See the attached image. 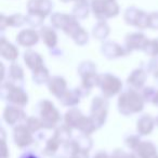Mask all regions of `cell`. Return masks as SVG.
<instances>
[{
    "label": "cell",
    "instance_id": "6da1fadb",
    "mask_svg": "<svg viewBox=\"0 0 158 158\" xmlns=\"http://www.w3.org/2000/svg\"><path fill=\"white\" fill-rule=\"evenodd\" d=\"M118 110L123 116H130L132 114H138L144 108L145 100L142 94L136 90H131L123 92L118 99Z\"/></svg>",
    "mask_w": 158,
    "mask_h": 158
},
{
    "label": "cell",
    "instance_id": "7a4b0ae2",
    "mask_svg": "<svg viewBox=\"0 0 158 158\" xmlns=\"http://www.w3.org/2000/svg\"><path fill=\"white\" fill-rule=\"evenodd\" d=\"M40 119L44 129H52L61 120V114L55 105L49 100H44L39 105Z\"/></svg>",
    "mask_w": 158,
    "mask_h": 158
},
{
    "label": "cell",
    "instance_id": "3957f363",
    "mask_svg": "<svg viewBox=\"0 0 158 158\" xmlns=\"http://www.w3.org/2000/svg\"><path fill=\"white\" fill-rule=\"evenodd\" d=\"M1 98L10 102L12 105L23 107L28 103V95L20 87H16L9 82H5L1 86Z\"/></svg>",
    "mask_w": 158,
    "mask_h": 158
},
{
    "label": "cell",
    "instance_id": "277c9868",
    "mask_svg": "<svg viewBox=\"0 0 158 158\" xmlns=\"http://www.w3.org/2000/svg\"><path fill=\"white\" fill-rule=\"evenodd\" d=\"M108 101L105 97H95L91 103L90 117L92 118L97 129H100L105 123L108 114Z\"/></svg>",
    "mask_w": 158,
    "mask_h": 158
},
{
    "label": "cell",
    "instance_id": "5b68a950",
    "mask_svg": "<svg viewBox=\"0 0 158 158\" xmlns=\"http://www.w3.org/2000/svg\"><path fill=\"white\" fill-rule=\"evenodd\" d=\"M98 87L101 89L105 98H112L118 94L123 89L120 79L112 74H101L98 79Z\"/></svg>",
    "mask_w": 158,
    "mask_h": 158
},
{
    "label": "cell",
    "instance_id": "8992f818",
    "mask_svg": "<svg viewBox=\"0 0 158 158\" xmlns=\"http://www.w3.org/2000/svg\"><path fill=\"white\" fill-rule=\"evenodd\" d=\"M51 23L54 27L62 29L63 31H65L66 35L70 37H73L76 31L80 28V25L74 15H68L64 13H54L51 16Z\"/></svg>",
    "mask_w": 158,
    "mask_h": 158
},
{
    "label": "cell",
    "instance_id": "52a82bcc",
    "mask_svg": "<svg viewBox=\"0 0 158 158\" xmlns=\"http://www.w3.org/2000/svg\"><path fill=\"white\" fill-rule=\"evenodd\" d=\"M92 12L100 21L114 18L119 13V7L115 1L108 0H92L91 2Z\"/></svg>",
    "mask_w": 158,
    "mask_h": 158
},
{
    "label": "cell",
    "instance_id": "ba28073f",
    "mask_svg": "<svg viewBox=\"0 0 158 158\" xmlns=\"http://www.w3.org/2000/svg\"><path fill=\"white\" fill-rule=\"evenodd\" d=\"M13 141L18 147L24 148L33 144V132L25 125H18L13 130Z\"/></svg>",
    "mask_w": 158,
    "mask_h": 158
},
{
    "label": "cell",
    "instance_id": "9c48e42d",
    "mask_svg": "<svg viewBox=\"0 0 158 158\" xmlns=\"http://www.w3.org/2000/svg\"><path fill=\"white\" fill-rule=\"evenodd\" d=\"M26 119L24 110L16 105H8L3 110V120L10 126L21 125V121Z\"/></svg>",
    "mask_w": 158,
    "mask_h": 158
},
{
    "label": "cell",
    "instance_id": "30bf717a",
    "mask_svg": "<svg viewBox=\"0 0 158 158\" xmlns=\"http://www.w3.org/2000/svg\"><path fill=\"white\" fill-rule=\"evenodd\" d=\"M101 52L106 59L113 60V59H117V57L126 56L130 51L126 47L123 48V47L119 46L116 42L107 41L102 44Z\"/></svg>",
    "mask_w": 158,
    "mask_h": 158
},
{
    "label": "cell",
    "instance_id": "8fae6325",
    "mask_svg": "<svg viewBox=\"0 0 158 158\" xmlns=\"http://www.w3.org/2000/svg\"><path fill=\"white\" fill-rule=\"evenodd\" d=\"M52 7L53 3L50 0H29L27 5L28 13L36 14L42 18H46L50 13Z\"/></svg>",
    "mask_w": 158,
    "mask_h": 158
},
{
    "label": "cell",
    "instance_id": "7c38bea8",
    "mask_svg": "<svg viewBox=\"0 0 158 158\" xmlns=\"http://www.w3.org/2000/svg\"><path fill=\"white\" fill-rule=\"evenodd\" d=\"M149 40L142 33H131L126 36V48L131 52L134 50H144Z\"/></svg>",
    "mask_w": 158,
    "mask_h": 158
},
{
    "label": "cell",
    "instance_id": "4fadbf2b",
    "mask_svg": "<svg viewBox=\"0 0 158 158\" xmlns=\"http://www.w3.org/2000/svg\"><path fill=\"white\" fill-rule=\"evenodd\" d=\"M16 41L20 46L29 48V47L35 46L39 41V34L35 29H24V31H20L19 35L16 36Z\"/></svg>",
    "mask_w": 158,
    "mask_h": 158
},
{
    "label": "cell",
    "instance_id": "5bb4252c",
    "mask_svg": "<svg viewBox=\"0 0 158 158\" xmlns=\"http://www.w3.org/2000/svg\"><path fill=\"white\" fill-rule=\"evenodd\" d=\"M48 89L51 94L60 99L67 91V82L63 77L53 76L48 81Z\"/></svg>",
    "mask_w": 158,
    "mask_h": 158
},
{
    "label": "cell",
    "instance_id": "9a60e30c",
    "mask_svg": "<svg viewBox=\"0 0 158 158\" xmlns=\"http://www.w3.org/2000/svg\"><path fill=\"white\" fill-rule=\"evenodd\" d=\"M147 78V73L143 68H136L129 75L127 79V84L133 90H139L143 88Z\"/></svg>",
    "mask_w": 158,
    "mask_h": 158
},
{
    "label": "cell",
    "instance_id": "2e32d148",
    "mask_svg": "<svg viewBox=\"0 0 158 158\" xmlns=\"http://www.w3.org/2000/svg\"><path fill=\"white\" fill-rule=\"evenodd\" d=\"M156 125V119L149 114H145L136 121V131L140 135H148L153 132Z\"/></svg>",
    "mask_w": 158,
    "mask_h": 158
},
{
    "label": "cell",
    "instance_id": "e0dca14e",
    "mask_svg": "<svg viewBox=\"0 0 158 158\" xmlns=\"http://www.w3.org/2000/svg\"><path fill=\"white\" fill-rule=\"evenodd\" d=\"M82 97H84V94L81 93V89L77 88L72 89V90H67L59 100L62 105L74 107V106H76L80 102Z\"/></svg>",
    "mask_w": 158,
    "mask_h": 158
},
{
    "label": "cell",
    "instance_id": "ac0fdd59",
    "mask_svg": "<svg viewBox=\"0 0 158 158\" xmlns=\"http://www.w3.org/2000/svg\"><path fill=\"white\" fill-rule=\"evenodd\" d=\"M135 152L139 158H158L157 147L151 141H142Z\"/></svg>",
    "mask_w": 158,
    "mask_h": 158
},
{
    "label": "cell",
    "instance_id": "d6986e66",
    "mask_svg": "<svg viewBox=\"0 0 158 158\" xmlns=\"http://www.w3.org/2000/svg\"><path fill=\"white\" fill-rule=\"evenodd\" d=\"M0 53H1V56L7 61L14 62L19 57V50L16 49V47L10 44L9 41H7L5 38H1Z\"/></svg>",
    "mask_w": 158,
    "mask_h": 158
},
{
    "label": "cell",
    "instance_id": "ffe728a7",
    "mask_svg": "<svg viewBox=\"0 0 158 158\" xmlns=\"http://www.w3.org/2000/svg\"><path fill=\"white\" fill-rule=\"evenodd\" d=\"M84 116L85 115L81 113V110L76 107H73L66 112L65 116H64V121H65V125H67L72 129H78L79 123L84 118Z\"/></svg>",
    "mask_w": 158,
    "mask_h": 158
},
{
    "label": "cell",
    "instance_id": "44dd1931",
    "mask_svg": "<svg viewBox=\"0 0 158 158\" xmlns=\"http://www.w3.org/2000/svg\"><path fill=\"white\" fill-rule=\"evenodd\" d=\"M24 62L31 70H36L37 68L44 66V59L39 53L34 50H27L24 53Z\"/></svg>",
    "mask_w": 158,
    "mask_h": 158
},
{
    "label": "cell",
    "instance_id": "7402d4cb",
    "mask_svg": "<svg viewBox=\"0 0 158 158\" xmlns=\"http://www.w3.org/2000/svg\"><path fill=\"white\" fill-rule=\"evenodd\" d=\"M40 36H41L42 40H44V44L48 48L52 49L56 46L57 44V35L55 33V31L52 27L49 26H44L40 31Z\"/></svg>",
    "mask_w": 158,
    "mask_h": 158
},
{
    "label": "cell",
    "instance_id": "603a6c76",
    "mask_svg": "<svg viewBox=\"0 0 158 158\" xmlns=\"http://www.w3.org/2000/svg\"><path fill=\"white\" fill-rule=\"evenodd\" d=\"M54 136L60 141L62 145H66L67 143L70 142L72 138V128L68 127L67 125H62L59 128H56L54 132Z\"/></svg>",
    "mask_w": 158,
    "mask_h": 158
},
{
    "label": "cell",
    "instance_id": "cb8c5ba5",
    "mask_svg": "<svg viewBox=\"0 0 158 158\" xmlns=\"http://www.w3.org/2000/svg\"><path fill=\"white\" fill-rule=\"evenodd\" d=\"M50 74L47 67L41 66V67L37 68L36 70H33V80L35 84L37 85H44L48 84V81L50 80Z\"/></svg>",
    "mask_w": 158,
    "mask_h": 158
},
{
    "label": "cell",
    "instance_id": "d4e9b609",
    "mask_svg": "<svg viewBox=\"0 0 158 158\" xmlns=\"http://www.w3.org/2000/svg\"><path fill=\"white\" fill-rule=\"evenodd\" d=\"M110 26L107 25V23L104 21H100L94 27H93L92 35L94 38H97L98 40H104L108 35H110Z\"/></svg>",
    "mask_w": 158,
    "mask_h": 158
},
{
    "label": "cell",
    "instance_id": "484cf974",
    "mask_svg": "<svg viewBox=\"0 0 158 158\" xmlns=\"http://www.w3.org/2000/svg\"><path fill=\"white\" fill-rule=\"evenodd\" d=\"M78 130L81 133H85V134H89L90 135L91 133L97 130V127H95L94 123H93L92 118L90 116L87 117V116H84V118L81 119L80 123H79V127H78Z\"/></svg>",
    "mask_w": 158,
    "mask_h": 158
},
{
    "label": "cell",
    "instance_id": "4316f807",
    "mask_svg": "<svg viewBox=\"0 0 158 158\" xmlns=\"http://www.w3.org/2000/svg\"><path fill=\"white\" fill-rule=\"evenodd\" d=\"M60 145H62L61 143H60V141L57 140V139L55 138L54 135H53L52 138H50L48 141H47L46 146H44V155H47V156H53L57 152V149H59Z\"/></svg>",
    "mask_w": 158,
    "mask_h": 158
},
{
    "label": "cell",
    "instance_id": "83f0119b",
    "mask_svg": "<svg viewBox=\"0 0 158 158\" xmlns=\"http://www.w3.org/2000/svg\"><path fill=\"white\" fill-rule=\"evenodd\" d=\"M133 26L138 27V28H141V29L149 27V14H146L144 11L139 10L135 20H134Z\"/></svg>",
    "mask_w": 158,
    "mask_h": 158
},
{
    "label": "cell",
    "instance_id": "f1b7e54d",
    "mask_svg": "<svg viewBox=\"0 0 158 158\" xmlns=\"http://www.w3.org/2000/svg\"><path fill=\"white\" fill-rule=\"evenodd\" d=\"M74 142L76 143V145L79 148L86 149V151H89V149L92 147V140H91L89 134L81 133L80 135L75 139Z\"/></svg>",
    "mask_w": 158,
    "mask_h": 158
},
{
    "label": "cell",
    "instance_id": "f546056e",
    "mask_svg": "<svg viewBox=\"0 0 158 158\" xmlns=\"http://www.w3.org/2000/svg\"><path fill=\"white\" fill-rule=\"evenodd\" d=\"M9 76L12 80H23L24 78V69L18 63H12L9 67Z\"/></svg>",
    "mask_w": 158,
    "mask_h": 158
},
{
    "label": "cell",
    "instance_id": "4dcf8cb0",
    "mask_svg": "<svg viewBox=\"0 0 158 158\" xmlns=\"http://www.w3.org/2000/svg\"><path fill=\"white\" fill-rule=\"evenodd\" d=\"M74 16L76 19H85L88 16L89 10H88V3L78 2L74 8Z\"/></svg>",
    "mask_w": 158,
    "mask_h": 158
},
{
    "label": "cell",
    "instance_id": "1f68e13d",
    "mask_svg": "<svg viewBox=\"0 0 158 158\" xmlns=\"http://www.w3.org/2000/svg\"><path fill=\"white\" fill-rule=\"evenodd\" d=\"M72 38L74 39V41L76 42V44H78V46H85L89 40L88 33H87L82 27H80Z\"/></svg>",
    "mask_w": 158,
    "mask_h": 158
},
{
    "label": "cell",
    "instance_id": "d6a6232c",
    "mask_svg": "<svg viewBox=\"0 0 158 158\" xmlns=\"http://www.w3.org/2000/svg\"><path fill=\"white\" fill-rule=\"evenodd\" d=\"M7 21H8V26L20 27L25 22H27V18L22 15V14H13V15L7 18Z\"/></svg>",
    "mask_w": 158,
    "mask_h": 158
},
{
    "label": "cell",
    "instance_id": "836d02e7",
    "mask_svg": "<svg viewBox=\"0 0 158 158\" xmlns=\"http://www.w3.org/2000/svg\"><path fill=\"white\" fill-rule=\"evenodd\" d=\"M27 128L31 130V132H37L38 130H40L42 127L41 119L37 118V117H28L26 119V123H25Z\"/></svg>",
    "mask_w": 158,
    "mask_h": 158
},
{
    "label": "cell",
    "instance_id": "e575fe53",
    "mask_svg": "<svg viewBox=\"0 0 158 158\" xmlns=\"http://www.w3.org/2000/svg\"><path fill=\"white\" fill-rule=\"evenodd\" d=\"M143 51H144L147 55H149V56L157 57L158 56V38L154 40H149L147 46L145 47V49Z\"/></svg>",
    "mask_w": 158,
    "mask_h": 158
},
{
    "label": "cell",
    "instance_id": "d590c367",
    "mask_svg": "<svg viewBox=\"0 0 158 158\" xmlns=\"http://www.w3.org/2000/svg\"><path fill=\"white\" fill-rule=\"evenodd\" d=\"M141 142H142V141L140 140V138H139L138 135H129L125 141L126 145H127L130 149H133V151H135V149L138 148V146L140 145Z\"/></svg>",
    "mask_w": 158,
    "mask_h": 158
},
{
    "label": "cell",
    "instance_id": "8d00e7d4",
    "mask_svg": "<svg viewBox=\"0 0 158 158\" xmlns=\"http://www.w3.org/2000/svg\"><path fill=\"white\" fill-rule=\"evenodd\" d=\"M112 158H136V156L134 155L133 153H128V152H125L121 148H116L114 152H113Z\"/></svg>",
    "mask_w": 158,
    "mask_h": 158
},
{
    "label": "cell",
    "instance_id": "74e56055",
    "mask_svg": "<svg viewBox=\"0 0 158 158\" xmlns=\"http://www.w3.org/2000/svg\"><path fill=\"white\" fill-rule=\"evenodd\" d=\"M27 18V23H28L31 26H39V25L42 24V21L44 20V18L39 15H36V14H31L28 13V15L26 16Z\"/></svg>",
    "mask_w": 158,
    "mask_h": 158
},
{
    "label": "cell",
    "instance_id": "f35d334b",
    "mask_svg": "<svg viewBox=\"0 0 158 158\" xmlns=\"http://www.w3.org/2000/svg\"><path fill=\"white\" fill-rule=\"evenodd\" d=\"M148 73H151L155 78H158V59L154 57L148 63Z\"/></svg>",
    "mask_w": 158,
    "mask_h": 158
},
{
    "label": "cell",
    "instance_id": "ab89813d",
    "mask_svg": "<svg viewBox=\"0 0 158 158\" xmlns=\"http://www.w3.org/2000/svg\"><path fill=\"white\" fill-rule=\"evenodd\" d=\"M155 94H156L155 89L152 88V87H148V88L144 89V91H143V93H142V97H143V99L145 100V102L146 101L153 102V99H154V97H155Z\"/></svg>",
    "mask_w": 158,
    "mask_h": 158
},
{
    "label": "cell",
    "instance_id": "60d3db41",
    "mask_svg": "<svg viewBox=\"0 0 158 158\" xmlns=\"http://www.w3.org/2000/svg\"><path fill=\"white\" fill-rule=\"evenodd\" d=\"M149 27L154 29H158V12L149 14Z\"/></svg>",
    "mask_w": 158,
    "mask_h": 158
},
{
    "label": "cell",
    "instance_id": "b9f144b4",
    "mask_svg": "<svg viewBox=\"0 0 158 158\" xmlns=\"http://www.w3.org/2000/svg\"><path fill=\"white\" fill-rule=\"evenodd\" d=\"M2 154H1V158H8L9 157V152H8V147L6 144V141L2 140Z\"/></svg>",
    "mask_w": 158,
    "mask_h": 158
},
{
    "label": "cell",
    "instance_id": "7bdbcfd3",
    "mask_svg": "<svg viewBox=\"0 0 158 158\" xmlns=\"http://www.w3.org/2000/svg\"><path fill=\"white\" fill-rule=\"evenodd\" d=\"M93 158H112V157H110L106 152L101 151V152H98V153L93 156Z\"/></svg>",
    "mask_w": 158,
    "mask_h": 158
},
{
    "label": "cell",
    "instance_id": "ee69618b",
    "mask_svg": "<svg viewBox=\"0 0 158 158\" xmlns=\"http://www.w3.org/2000/svg\"><path fill=\"white\" fill-rule=\"evenodd\" d=\"M153 104H154V105H156V106H158V91H156V94H155V97H154V99H153Z\"/></svg>",
    "mask_w": 158,
    "mask_h": 158
},
{
    "label": "cell",
    "instance_id": "f6af8a7d",
    "mask_svg": "<svg viewBox=\"0 0 158 158\" xmlns=\"http://www.w3.org/2000/svg\"><path fill=\"white\" fill-rule=\"evenodd\" d=\"M21 158H38V157H36L35 155H33V154H31V153H27V154H24Z\"/></svg>",
    "mask_w": 158,
    "mask_h": 158
},
{
    "label": "cell",
    "instance_id": "bcb514c9",
    "mask_svg": "<svg viewBox=\"0 0 158 158\" xmlns=\"http://www.w3.org/2000/svg\"><path fill=\"white\" fill-rule=\"evenodd\" d=\"M77 2H82V3H89L90 0H76Z\"/></svg>",
    "mask_w": 158,
    "mask_h": 158
},
{
    "label": "cell",
    "instance_id": "7dc6e473",
    "mask_svg": "<svg viewBox=\"0 0 158 158\" xmlns=\"http://www.w3.org/2000/svg\"><path fill=\"white\" fill-rule=\"evenodd\" d=\"M1 68H2V72L5 70V67H3V64L1 63ZM3 75H5V73H2V77H1V79H3Z\"/></svg>",
    "mask_w": 158,
    "mask_h": 158
},
{
    "label": "cell",
    "instance_id": "c3c4849f",
    "mask_svg": "<svg viewBox=\"0 0 158 158\" xmlns=\"http://www.w3.org/2000/svg\"><path fill=\"white\" fill-rule=\"evenodd\" d=\"M62 1H64V2H68V1H72V0H62Z\"/></svg>",
    "mask_w": 158,
    "mask_h": 158
},
{
    "label": "cell",
    "instance_id": "681fc988",
    "mask_svg": "<svg viewBox=\"0 0 158 158\" xmlns=\"http://www.w3.org/2000/svg\"><path fill=\"white\" fill-rule=\"evenodd\" d=\"M156 123H157V125H158V117H157V118H156Z\"/></svg>",
    "mask_w": 158,
    "mask_h": 158
},
{
    "label": "cell",
    "instance_id": "f907efd6",
    "mask_svg": "<svg viewBox=\"0 0 158 158\" xmlns=\"http://www.w3.org/2000/svg\"><path fill=\"white\" fill-rule=\"evenodd\" d=\"M108 1H115V0H108Z\"/></svg>",
    "mask_w": 158,
    "mask_h": 158
}]
</instances>
